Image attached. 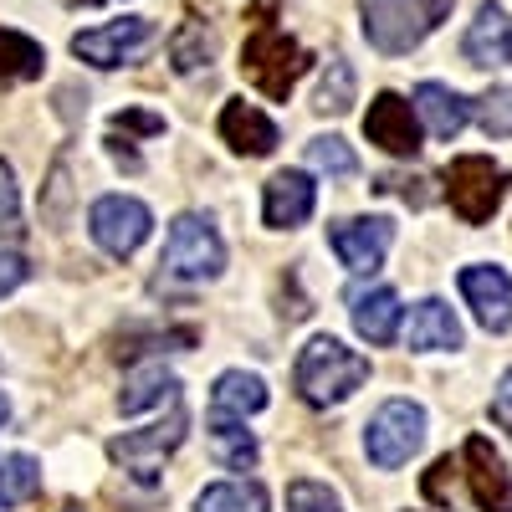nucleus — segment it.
Wrapping results in <instances>:
<instances>
[{
	"label": "nucleus",
	"mask_w": 512,
	"mask_h": 512,
	"mask_svg": "<svg viewBox=\"0 0 512 512\" xmlns=\"http://www.w3.org/2000/svg\"><path fill=\"white\" fill-rule=\"evenodd\" d=\"M180 400V379L169 374L164 364H149V369H134L123 384V395H118V410L123 415H139L149 405H175Z\"/></svg>",
	"instance_id": "412c9836"
},
{
	"label": "nucleus",
	"mask_w": 512,
	"mask_h": 512,
	"mask_svg": "<svg viewBox=\"0 0 512 512\" xmlns=\"http://www.w3.org/2000/svg\"><path fill=\"white\" fill-rule=\"evenodd\" d=\"M26 277H31L26 256H16V251H0V297H11V292H16Z\"/></svg>",
	"instance_id": "72a5a7b5"
},
{
	"label": "nucleus",
	"mask_w": 512,
	"mask_h": 512,
	"mask_svg": "<svg viewBox=\"0 0 512 512\" xmlns=\"http://www.w3.org/2000/svg\"><path fill=\"white\" fill-rule=\"evenodd\" d=\"M154 41H159V26H154V21L123 16V21H108V26H93V31H77V36H72V57L113 72V67L139 62Z\"/></svg>",
	"instance_id": "0eeeda50"
},
{
	"label": "nucleus",
	"mask_w": 512,
	"mask_h": 512,
	"mask_svg": "<svg viewBox=\"0 0 512 512\" xmlns=\"http://www.w3.org/2000/svg\"><path fill=\"white\" fill-rule=\"evenodd\" d=\"M349 313H354V328L364 344H395L400 333V292L395 287H359L349 297Z\"/></svg>",
	"instance_id": "dca6fc26"
},
{
	"label": "nucleus",
	"mask_w": 512,
	"mask_h": 512,
	"mask_svg": "<svg viewBox=\"0 0 512 512\" xmlns=\"http://www.w3.org/2000/svg\"><path fill=\"white\" fill-rule=\"evenodd\" d=\"M318 113H349L354 108V67L344 57H333L323 82H318V98H313Z\"/></svg>",
	"instance_id": "bb28decb"
},
{
	"label": "nucleus",
	"mask_w": 512,
	"mask_h": 512,
	"mask_svg": "<svg viewBox=\"0 0 512 512\" xmlns=\"http://www.w3.org/2000/svg\"><path fill=\"white\" fill-rule=\"evenodd\" d=\"M456 472H461V466H456L451 456H441V461L431 466V472H425V497H431V502H441V507H451V487H456Z\"/></svg>",
	"instance_id": "473e14b6"
},
{
	"label": "nucleus",
	"mask_w": 512,
	"mask_h": 512,
	"mask_svg": "<svg viewBox=\"0 0 512 512\" xmlns=\"http://www.w3.org/2000/svg\"><path fill=\"white\" fill-rule=\"evenodd\" d=\"M507 47H512V31H507V16H502V6H487L477 11V21L466 26V41H461V52H466V62L472 67H497V62H507Z\"/></svg>",
	"instance_id": "6ab92c4d"
},
{
	"label": "nucleus",
	"mask_w": 512,
	"mask_h": 512,
	"mask_svg": "<svg viewBox=\"0 0 512 512\" xmlns=\"http://www.w3.org/2000/svg\"><path fill=\"white\" fill-rule=\"evenodd\" d=\"M461 466H466V487L482 512H512V472L497 456V446L487 436H472L461 446Z\"/></svg>",
	"instance_id": "9b49d317"
},
{
	"label": "nucleus",
	"mask_w": 512,
	"mask_h": 512,
	"mask_svg": "<svg viewBox=\"0 0 512 512\" xmlns=\"http://www.w3.org/2000/svg\"><path fill=\"white\" fill-rule=\"evenodd\" d=\"M359 16H364V36L374 52L410 57L451 16V0H359Z\"/></svg>",
	"instance_id": "f03ea898"
},
{
	"label": "nucleus",
	"mask_w": 512,
	"mask_h": 512,
	"mask_svg": "<svg viewBox=\"0 0 512 512\" xmlns=\"http://www.w3.org/2000/svg\"><path fill=\"white\" fill-rule=\"evenodd\" d=\"M303 72H308V52L297 47L282 26H272V21H262V26L241 41V77H246L262 98L287 103Z\"/></svg>",
	"instance_id": "7ed1b4c3"
},
{
	"label": "nucleus",
	"mask_w": 512,
	"mask_h": 512,
	"mask_svg": "<svg viewBox=\"0 0 512 512\" xmlns=\"http://www.w3.org/2000/svg\"><path fill=\"white\" fill-rule=\"evenodd\" d=\"M287 512H344V502H338L333 487H323L313 477H297L287 487Z\"/></svg>",
	"instance_id": "c756f323"
},
{
	"label": "nucleus",
	"mask_w": 512,
	"mask_h": 512,
	"mask_svg": "<svg viewBox=\"0 0 512 512\" xmlns=\"http://www.w3.org/2000/svg\"><path fill=\"white\" fill-rule=\"evenodd\" d=\"M113 134H144V139H154V134H164V118L144 113V108H118L113 113Z\"/></svg>",
	"instance_id": "2f4dec72"
},
{
	"label": "nucleus",
	"mask_w": 512,
	"mask_h": 512,
	"mask_svg": "<svg viewBox=\"0 0 512 512\" xmlns=\"http://www.w3.org/2000/svg\"><path fill=\"white\" fill-rule=\"evenodd\" d=\"M210 410H226V415H256L267 410V379L262 374H246V369H226L210 390Z\"/></svg>",
	"instance_id": "5701e85b"
},
{
	"label": "nucleus",
	"mask_w": 512,
	"mask_h": 512,
	"mask_svg": "<svg viewBox=\"0 0 512 512\" xmlns=\"http://www.w3.org/2000/svg\"><path fill=\"white\" fill-rule=\"evenodd\" d=\"M88 231H93V241L108 251V256H134L144 241H149V231H154V216H149V205L144 200H134V195H103L93 210H88Z\"/></svg>",
	"instance_id": "6e6552de"
},
{
	"label": "nucleus",
	"mask_w": 512,
	"mask_h": 512,
	"mask_svg": "<svg viewBox=\"0 0 512 512\" xmlns=\"http://www.w3.org/2000/svg\"><path fill=\"white\" fill-rule=\"evenodd\" d=\"M41 67H47V52H41V41L0 26V88H16V82H36Z\"/></svg>",
	"instance_id": "4be33fe9"
},
{
	"label": "nucleus",
	"mask_w": 512,
	"mask_h": 512,
	"mask_svg": "<svg viewBox=\"0 0 512 512\" xmlns=\"http://www.w3.org/2000/svg\"><path fill=\"white\" fill-rule=\"evenodd\" d=\"M328 246L349 272H374L395 246V226L384 216H354V221H333L328 226Z\"/></svg>",
	"instance_id": "1a4fd4ad"
},
{
	"label": "nucleus",
	"mask_w": 512,
	"mask_h": 512,
	"mask_svg": "<svg viewBox=\"0 0 512 512\" xmlns=\"http://www.w3.org/2000/svg\"><path fill=\"white\" fill-rule=\"evenodd\" d=\"M492 420H497V425H507V431H512V369L502 374L497 395H492Z\"/></svg>",
	"instance_id": "f704fd0d"
},
{
	"label": "nucleus",
	"mask_w": 512,
	"mask_h": 512,
	"mask_svg": "<svg viewBox=\"0 0 512 512\" xmlns=\"http://www.w3.org/2000/svg\"><path fill=\"white\" fill-rule=\"evenodd\" d=\"M461 297H466V308L477 313V323L487 333H507L512 328V277L502 267H461Z\"/></svg>",
	"instance_id": "f8f14e48"
},
{
	"label": "nucleus",
	"mask_w": 512,
	"mask_h": 512,
	"mask_svg": "<svg viewBox=\"0 0 512 512\" xmlns=\"http://www.w3.org/2000/svg\"><path fill=\"white\" fill-rule=\"evenodd\" d=\"M507 62H512V47H507Z\"/></svg>",
	"instance_id": "58836bf2"
},
{
	"label": "nucleus",
	"mask_w": 512,
	"mask_h": 512,
	"mask_svg": "<svg viewBox=\"0 0 512 512\" xmlns=\"http://www.w3.org/2000/svg\"><path fill=\"white\" fill-rule=\"evenodd\" d=\"M159 267L180 282H210V277L226 272V241L205 216H180L164 236V262Z\"/></svg>",
	"instance_id": "39448f33"
},
{
	"label": "nucleus",
	"mask_w": 512,
	"mask_h": 512,
	"mask_svg": "<svg viewBox=\"0 0 512 512\" xmlns=\"http://www.w3.org/2000/svg\"><path fill=\"white\" fill-rule=\"evenodd\" d=\"M313 205H318V185L303 169H282V175H272L267 190H262V221L272 231H292L313 216Z\"/></svg>",
	"instance_id": "4468645a"
},
{
	"label": "nucleus",
	"mask_w": 512,
	"mask_h": 512,
	"mask_svg": "<svg viewBox=\"0 0 512 512\" xmlns=\"http://www.w3.org/2000/svg\"><path fill=\"white\" fill-rule=\"evenodd\" d=\"M405 349H410V354L461 349V323H456V313L441 303V297H425V303H415L410 328H405Z\"/></svg>",
	"instance_id": "f3484780"
},
{
	"label": "nucleus",
	"mask_w": 512,
	"mask_h": 512,
	"mask_svg": "<svg viewBox=\"0 0 512 512\" xmlns=\"http://www.w3.org/2000/svg\"><path fill=\"white\" fill-rule=\"evenodd\" d=\"M364 134L369 144H379L395 159H415L420 154V113L415 103H405L400 93H374L369 113H364Z\"/></svg>",
	"instance_id": "9d476101"
},
{
	"label": "nucleus",
	"mask_w": 512,
	"mask_h": 512,
	"mask_svg": "<svg viewBox=\"0 0 512 512\" xmlns=\"http://www.w3.org/2000/svg\"><path fill=\"white\" fill-rule=\"evenodd\" d=\"M425 446V410L415 400H384L364 425V451L379 472H395Z\"/></svg>",
	"instance_id": "423d86ee"
},
{
	"label": "nucleus",
	"mask_w": 512,
	"mask_h": 512,
	"mask_svg": "<svg viewBox=\"0 0 512 512\" xmlns=\"http://www.w3.org/2000/svg\"><path fill=\"white\" fill-rule=\"evenodd\" d=\"M185 431H190V415H185V405L175 400V405H169V420L149 425V431H128V436L108 441V456H113V461H128V466H139V477H149V466L175 451V446L185 441Z\"/></svg>",
	"instance_id": "ddd939ff"
},
{
	"label": "nucleus",
	"mask_w": 512,
	"mask_h": 512,
	"mask_svg": "<svg viewBox=\"0 0 512 512\" xmlns=\"http://www.w3.org/2000/svg\"><path fill=\"white\" fill-rule=\"evenodd\" d=\"M62 512H82V507H77V502H67V507H62Z\"/></svg>",
	"instance_id": "4c0bfd02"
},
{
	"label": "nucleus",
	"mask_w": 512,
	"mask_h": 512,
	"mask_svg": "<svg viewBox=\"0 0 512 512\" xmlns=\"http://www.w3.org/2000/svg\"><path fill=\"white\" fill-rule=\"evenodd\" d=\"M41 492V466L31 456H0V507H21Z\"/></svg>",
	"instance_id": "a878e982"
},
{
	"label": "nucleus",
	"mask_w": 512,
	"mask_h": 512,
	"mask_svg": "<svg viewBox=\"0 0 512 512\" xmlns=\"http://www.w3.org/2000/svg\"><path fill=\"white\" fill-rule=\"evenodd\" d=\"M364 379H369V359L328 333L308 338L292 364V384L308 405H344L354 390H364Z\"/></svg>",
	"instance_id": "f257e3e1"
},
{
	"label": "nucleus",
	"mask_w": 512,
	"mask_h": 512,
	"mask_svg": "<svg viewBox=\"0 0 512 512\" xmlns=\"http://www.w3.org/2000/svg\"><path fill=\"white\" fill-rule=\"evenodd\" d=\"M308 164L323 169V175H354V169H359V154H354L344 139H338V134H323V139L308 144Z\"/></svg>",
	"instance_id": "c85d7f7f"
},
{
	"label": "nucleus",
	"mask_w": 512,
	"mask_h": 512,
	"mask_svg": "<svg viewBox=\"0 0 512 512\" xmlns=\"http://www.w3.org/2000/svg\"><path fill=\"white\" fill-rule=\"evenodd\" d=\"M415 113L425 118V128H431L436 139H456L466 123H472V103H466L456 88H446V82H420L415 88Z\"/></svg>",
	"instance_id": "a211bd4d"
},
{
	"label": "nucleus",
	"mask_w": 512,
	"mask_h": 512,
	"mask_svg": "<svg viewBox=\"0 0 512 512\" xmlns=\"http://www.w3.org/2000/svg\"><path fill=\"white\" fill-rule=\"evenodd\" d=\"M472 113H477L487 139H512V88H487L472 103Z\"/></svg>",
	"instance_id": "cd10ccee"
},
{
	"label": "nucleus",
	"mask_w": 512,
	"mask_h": 512,
	"mask_svg": "<svg viewBox=\"0 0 512 512\" xmlns=\"http://www.w3.org/2000/svg\"><path fill=\"white\" fill-rule=\"evenodd\" d=\"M221 139H226L236 154H246V159H267V154L282 144L277 123L256 108V103H246V98H231V103L221 108Z\"/></svg>",
	"instance_id": "2eb2a0df"
},
{
	"label": "nucleus",
	"mask_w": 512,
	"mask_h": 512,
	"mask_svg": "<svg viewBox=\"0 0 512 512\" xmlns=\"http://www.w3.org/2000/svg\"><path fill=\"white\" fill-rule=\"evenodd\" d=\"M62 6H72V11H82V6H88V11H93V6H98V0H62Z\"/></svg>",
	"instance_id": "e433bc0d"
},
{
	"label": "nucleus",
	"mask_w": 512,
	"mask_h": 512,
	"mask_svg": "<svg viewBox=\"0 0 512 512\" xmlns=\"http://www.w3.org/2000/svg\"><path fill=\"white\" fill-rule=\"evenodd\" d=\"M441 185H446L451 210H456L466 226H487V221L497 216L502 195H507V169L492 164L487 154H461V159L446 164Z\"/></svg>",
	"instance_id": "20e7f679"
},
{
	"label": "nucleus",
	"mask_w": 512,
	"mask_h": 512,
	"mask_svg": "<svg viewBox=\"0 0 512 512\" xmlns=\"http://www.w3.org/2000/svg\"><path fill=\"white\" fill-rule=\"evenodd\" d=\"M16 236H21V190L11 164L0 159V241H16Z\"/></svg>",
	"instance_id": "7c9ffc66"
},
{
	"label": "nucleus",
	"mask_w": 512,
	"mask_h": 512,
	"mask_svg": "<svg viewBox=\"0 0 512 512\" xmlns=\"http://www.w3.org/2000/svg\"><path fill=\"white\" fill-rule=\"evenodd\" d=\"M195 512H272V502H267V487L262 482L231 477V482H210L195 497Z\"/></svg>",
	"instance_id": "b1692460"
},
{
	"label": "nucleus",
	"mask_w": 512,
	"mask_h": 512,
	"mask_svg": "<svg viewBox=\"0 0 512 512\" xmlns=\"http://www.w3.org/2000/svg\"><path fill=\"white\" fill-rule=\"evenodd\" d=\"M210 451H216L221 466H231V472H251L256 466V436L246 431V415H226V410H210Z\"/></svg>",
	"instance_id": "aec40b11"
},
{
	"label": "nucleus",
	"mask_w": 512,
	"mask_h": 512,
	"mask_svg": "<svg viewBox=\"0 0 512 512\" xmlns=\"http://www.w3.org/2000/svg\"><path fill=\"white\" fill-rule=\"evenodd\" d=\"M11 425V400H6V390H0V431Z\"/></svg>",
	"instance_id": "c9c22d12"
},
{
	"label": "nucleus",
	"mask_w": 512,
	"mask_h": 512,
	"mask_svg": "<svg viewBox=\"0 0 512 512\" xmlns=\"http://www.w3.org/2000/svg\"><path fill=\"white\" fill-rule=\"evenodd\" d=\"M210 57H216V41H210L205 21H185L169 36V62H175V72H200V67H210Z\"/></svg>",
	"instance_id": "393cba45"
}]
</instances>
